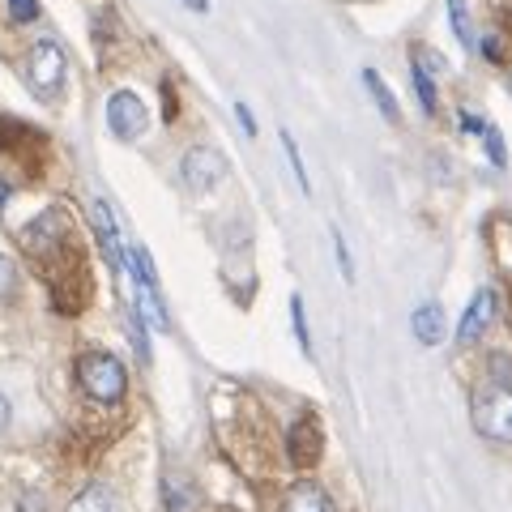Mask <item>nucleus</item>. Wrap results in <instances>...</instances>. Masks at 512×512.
<instances>
[{
	"label": "nucleus",
	"mask_w": 512,
	"mask_h": 512,
	"mask_svg": "<svg viewBox=\"0 0 512 512\" xmlns=\"http://www.w3.org/2000/svg\"><path fill=\"white\" fill-rule=\"evenodd\" d=\"M291 320H295V338L303 346V355H312V342H308V320H303V299H291Z\"/></svg>",
	"instance_id": "nucleus-16"
},
{
	"label": "nucleus",
	"mask_w": 512,
	"mask_h": 512,
	"mask_svg": "<svg viewBox=\"0 0 512 512\" xmlns=\"http://www.w3.org/2000/svg\"><path fill=\"white\" fill-rule=\"evenodd\" d=\"M69 512H120V508H116V491L103 487V483H94V487H86V491L69 504Z\"/></svg>",
	"instance_id": "nucleus-11"
},
{
	"label": "nucleus",
	"mask_w": 512,
	"mask_h": 512,
	"mask_svg": "<svg viewBox=\"0 0 512 512\" xmlns=\"http://www.w3.org/2000/svg\"><path fill=\"white\" fill-rule=\"evenodd\" d=\"M180 175H184V184L192 192H210L222 175H227V158H222L218 150H210V146H192L184 154V163H180Z\"/></svg>",
	"instance_id": "nucleus-5"
},
{
	"label": "nucleus",
	"mask_w": 512,
	"mask_h": 512,
	"mask_svg": "<svg viewBox=\"0 0 512 512\" xmlns=\"http://www.w3.org/2000/svg\"><path fill=\"white\" fill-rule=\"evenodd\" d=\"M448 18H453V35L461 47H474V26H470V9L466 0H448Z\"/></svg>",
	"instance_id": "nucleus-13"
},
{
	"label": "nucleus",
	"mask_w": 512,
	"mask_h": 512,
	"mask_svg": "<svg viewBox=\"0 0 512 512\" xmlns=\"http://www.w3.org/2000/svg\"><path fill=\"white\" fill-rule=\"evenodd\" d=\"M461 128H466V133H474V137H487L491 124H483L478 116H470V111H461Z\"/></svg>",
	"instance_id": "nucleus-20"
},
{
	"label": "nucleus",
	"mask_w": 512,
	"mask_h": 512,
	"mask_svg": "<svg viewBox=\"0 0 512 512\" xmlns=\"http://www.w3.org/2000/svg\"><path fill=\"white\" fill-rule=\"evenodd\" d=\"M77 384L86 389V397H94V402H120L124 389H128V376H124V367L103 355V350H94V355H82V363H77Z\"/></svg>",
	"instance_id": "nucleus-2"
},
{
	"label": "nucleus",
	"mask_w": 512,
	"mask_h": 512,
	"mask_svg": "<svg viewBox=\"0 0 512 512\" xmlns=\"http://www.w3.org/2000/svg\"><path fill=\"white\" fill-rule=\"evenodd\" d=\"M316 457H320V427L316 419H299L291 427V461L295 466H312Z\"/></svg>",
	"instance_id": "nucleus-8"
},
{
	"label": "nucleus",
	"mask_w": 512,
	"mask_h": 512,
	"mask_svg": "<svg viewBox=\"0 0 512 512\" xmlns=\"http://www.w3.org/2000/svg\"><path fill=\"white\" fill-rule=\"evenodd\" d=\"M487 150H491V163H495V167L508 163V146H504V137L495 133V128H487Z\"/></svg>",
	"instance_id": "nucleus-18"
},
{
	"label": "nucleus",
	"mask_w": 512,
	"mask_h": 512,
	"mask_svg": "<svg viewBox=\"0 0 512 512\" xmlns=\"http://www.w3.org/2000/svg\"><path fill=\"white\" fill-rule=\"evenodd\" d=\"M235 116H239V124H244V133L256 137V120H252V111H248L244 103H235Z\"/></svg>",
	"instance_id": "nucleus-22"
},
{
	"label": "nucleus",
	"mask_w": 512,
	"mask_h": 512,
	"mask_svg": "<svg viewBox=\"0 0 512 512\" xmlns=\"http://www.w3.org/2000/svg\"><path fill=\"white\" fill-rule=\"evenodd\" d=\"M64 69H69V60H64V47L60 43L43 39V43L30 47V56H26V82H30V90H35V94H43V99L60 94Z\"/></svg>",
	"instance_id": "nucleus-3"
},
{
	"label": "nucleus",
	"mask_w": 512,
	"mask_h": 512,
	"mask_svg": "<svg viewBox=\"0 0 512 512\" xmlns=\"http://www.w3.org/2000/svg\"><path fill=\"white\" fill-rule=\"evenodd\" d=\"M282 512H329V500H325V491L320 487L299 483V487H291V495H286Z\"/></svg>",
	"instance_id": "nucleus-10"
},
{
	"label": "nucleus",
	"mask_w": 512,
	"mask_h": 512,
	"mask_svg": "<svg viewBox=\"0 0 512 512\" xmlns=\"http://www.w3.org/2000/svg\"><path fill=\"white\" fill-rule=\"evenodd\" d=\"M495 320V291L491 286H483L474 299H470V308H466V316H461V325H457V342L461 346H470V342H478L487 333V325Z\"/></svg>",
	"instance_id": "nucleus-6"
},
{
	"label": "nucleus",
	"mask_w": 512,
	"mask_h": 512,
	"mask_svg": "<svg viewBox=\"0 0 512 512\" xmlns=\"http://www.w3.org/2000/svg\"><path fill=\"white\" fill-rule=\"evenodd\" d=\"M90 218H94V231H99V244H103V252H107V265L120 274L124 261H128V252H124V244H120L116 218H111V210H107L103 201H94V205H90Z\"/></svg>",
	"instance_id": "nucleus-7"
},
{
	"label": "nucleus",
	"mask_w": 512,
	"mask_h": 512,
	"mask_svg": "<svg viewBox=\"0 0 512 512\" xmlns=\"http://www.w3.org/2000/svg\"><path fill=\"white\" fill-rule=\"evenodd\" d=\"M9 291H13V265L0 256V299H5Z\"/></svg>",
	"instance_id": "nucleus-21"
},
{
	"label": "nucleus",
	"mask_w": 512,
	"mask_h": 512,
	"mask_svg": "<svg viewBox=\"0 0 512 512\" xmlns=\"http://www.w3.org/2000/svg\"><path fill=\"white\" fill-rule=\"evenodd\" d=\"M9 13H13V22H35L39 5H35V0H9Z\"/></svg>",
	"instance_id": "nucleus-17"
},
{
	"label": "nucleus",
	"mask_w": 512,
	"mask_h": 512,
	"mask_svg": "<svg viewBox=\"0 0 512 512\" xmlns=\"http://www.w3.org/2000/svg\"><path fill=\"white\" fill-rule=\"evenodd\" d=\"M470 419L474 431L491 444H512V384L483 380L470 397Z\"/></svg>",
	"instance_id": "nucleus-1"
},
{
	"label": "nucleus",
	"mask_w": 512,
	"mask_h": 512,
	"mask_svg": "<svg viewBox=\"0 0 512 512\" xmlns=\"http://www.w3.org/2000/svg\"><path fill=\"white\" fill-rule=\"evenodd\" d=\"M107 124H111V133H116L120 141H137L141 133H146V103L137 99L133 90H120V94H111V103H107Z\"/></svg>",
	"instance_id": "nucleus-4"
},
{
	"label": "nucleus",
	"mask_w": 512,
	"mask_h": 512,
	"mask_svg": "<svg viewBox=\"0 0 512 512\" xmlns=\"http://www.w3.org/2000/svg\"><path fill=\"white\" fill-rule=\"evenodd\" d=\"M410 77H414V90H419V103H423V111H427V116H436L440 99H436V86H431V77H427V69H423L419 60L410 64Z\"/></svg>",
	"instance_id": "nucleus-14"
},
{
	"label": "nucleus",
	"mask_w": 512,
	"mask_h": 512,
	"mask_svg": "<svg viewBox=\"0 0 512 512\" xmlns=\"http://www.w3.org/2000/svg\"><path fill=\"white\" fill-rule=\"evenodd\" d=\"M410 329H414V338H419L423 346H440L444 342V308L440 303H423V308H414Z\"/></svg>",
	"instance_id": "nucleus-9"
},
{
	"label": "nucleus",
	"mask_w": 512,
	"mask_h": 512,
	"mask_svg": "<svg viewBox=\"0 0 512 512\" xmlns=\"http://www.w3.org/2000/svg\"><path fill=\"white\" fill-rule=\"evenodd\" d=\"M282 150H286V163H291L295 180H299V188H303V197H308V192H312V180H308V171H303V158H299V146H295V137H291V133H282Z\"/></svg>",
	"instance_id": "nucleus-15"
},
{
	"label": "nucleus",
	"mask_w": 512,
	"mask_h": 512,
	"mask_svg": "<svg viewBox=\"0 0 512 512\" xmlns=\"http://www.w3.org/2000/svg\"><path fill=\"white\" fill-rule=\"evenodd\" d=\"M483 52H487L491 64H504V60H500V39H487V43H483Z\"/></svg>",
	"instance_id": "nucleus-23"
},
{
	"label": "nucleus",
	"mask_w": 512,
	"mask_h": 512,
	"mask_svg": "<svg viewBox=\"0 0 512 512\" xmlns=\"http://www.w3.org/2000/svg\"><path fill=\"white\" fill-rule=\"evenodd\" d=\"M333 248H338V265H342V278L355 282V265H350V252H346V239L342 231H333Z\"/></svg>",
	"instance_id": "nucleus-19"
},
{
	"label": "nucleus",
	"mask_w": 512,
	"mask_h": 512,
	"mask_svg": "<svg viewBox=\"0 0 512 512\" xmlns=\"http://www.w3.org/2000/svg\"><path fill=\"white\" fill-rule=\"evenodd\" d=\"M363 82H367V90H372L376 107L384 111V120H389V124H397V120H402V111H397V103H393V90L384 86V77H380L376 69H367V73H363Z\"/></svg>",
	"instance_id": "nucleus-12"
},
{
	"label": "nucleus",
	"mask_w": 512,
	"mask_h": 512,
	"mask_svg": "<svg viewBox=\"0 0 512 512\" xmlns=\"http://www.w3.org/2000/svg\"><path fill=\"white\" fill-rule=\"evenodd\" d=\"M184 5H188L192 13H205V9H210V0H184Z\"/></svg>",
	"instance_id": "nucleus-25"
},
{
	"label": "nucleus",
	"mask_w": 512,
	"mask_h": 512,
	"mask_svg": "<svg viewBox=\"0 0 512 512\" xmlns=\"http://www.w3.org/2000/svg\"><path fill=\"white\" fill-rule=\"evenodd\" d=\"M9 419H13V410H9V397H5V393H0V431H5V427H9Z\"/></svg>",
	"instance_id": "nucleus-24"
}]
</instances>
